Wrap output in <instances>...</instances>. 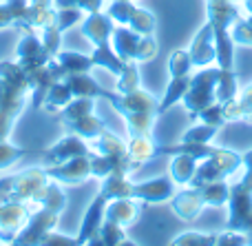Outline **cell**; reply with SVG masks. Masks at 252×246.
<instances>
[{"label":"cell","instance_id":"1","mask_svg":"<svg viewBox=\"0 0 252 246\" xmlns=\"http://www.w3.org/2000/svg\"><path fill=\"white\" fill-rule=\"evenodd\" d=\"M106 100L124 118L128 136H153V124L157 118V98L153 93L137 87L130 93L109 91Z\"/></svg>","mask_w":252,"mask_h":246},{"label":"cell","instance_id":"2","mask_svg":"<svg viewBox=\"0 0 252 246\" xmlns=\"http://www.w3.org/2000/svg\"><path fill=\"white\" fill-rule=\"evenodd\" d=\"M49 182L44 167L25 169L20 173L0 177V204H25L38 198L42 186Z\"/></svg>","mask_w":252,"mask_h":246},{"label":"cell","instance_id":"3","mask_svg":"<svg viewBox=\"0 0 252 246\" xmlns=\"http://www.w3.org/2000/svg\"><path fill=\"white\" fill-rule=\"evenodd\" d=\"M219 67H201L195 75H190V84H188V91L184 96L182 105L188 111L192 120L206 109L213 102H217V84H219Z\"/></svg>","mask_w":252,"mask_h":246},{"label":"cell","instance_id":"4","mask_svg":"<svg viewBox=\"0 0 252 246\" xmlns=\"http://www.w3.org/2000/svg\"><path fill=\"white\" fill-rule=\"evenodd\" d=\"M244 167L241 153L230 149H221L215 146V151L210 155H206L204 160H199L195 169V176L190 180V186H201L206 182H215V180H228L230 176H235L239 169Z\"/></svg>","mask_w":252,"mask_h":246},{"label":"cell","instance_id":"5","mask_svg":"<svg viewBox=\"0 0 252 246\" xmlns=\"http://www.w3.org/2000/svg\"><path fill=\"white\" fill-rule=\"evenodd\" d=\"M106 13L113 18L115 25H124L142 35L155 34V27H157L155 16H153L148 9L137 7L135 0H111Z\"/></svg>","mask_w":252,"mask_h":246},{"label":"cell","instance_id":"6","mask_svg":"<svg viewBox=\"0 0 252 246\" xmlns=\"http://www.w3.org/2000/svg\"><path fill=\"white\" fill-rule=\"evenodd\" d=\"M228 231H239L252 240V191L241 186L239 182L230 184V198H228Z\"/></svg>","mask_w":252,"mask_h":246},{"label":"cell","instance_id":"7","mask_svg":"<svg viewBox=\"0 0 252 246\" xmlns=\"http://www.w3.org/2000/svg\"><path fill=\"white\" fill-rule=\"evenodd\" d=\"M58 220H60V213L51 211V209H44V207H35L33 211H31L29 220H27V224L22 226L20 233L13 238L11 244H16V246L42 244L44 238L58 226Z\"/></svg>","mask_w":252,"mask_h":246},{"label":"cell","instance_id":"8","mask_svg":"<svg viewBox=\"0 0 252 246\" xmlns=\"http://www.w3.org/2000/svg\"><path fill=\"white\" fill-rule=\"evenodd\" d=\"M47 176L51 180L60 182L62 186H80L87 180H91V158L89 155H75L60 164L44 167Z\"/></svg>","mask_w":252,"mask_h":246},{"label":"cell","instance_id":"9","mask_svg":"<svg viewBox=\"0 0 252 246\" xmlns=\"http://www.w3.org/2000/svg\"><path fill=\"white\" fill-rule=\"evenodd\" d=\"M27 73H29V87H31V105L35 109H42V102L47 98L49 87L53 82H58V80H64L66 71L62 69V65L56 58H51L47 65L38 67V69H31Z\"/></svg>","mask_w":252,"mask_h":246},{"label":"cell","instance_id":"10","mask_svg":"<svg viewBox=\"0 0 252 246\" xmlns=\"http://www.w3.org/2000/svg\"><path fill=\"white\" fill-rule=\"evenodd\" d=\"M106 202H109V200L97 193L95 198H93V202L87 207V211H84V215H82V222H80L78 235H75V244L78 246H82V244L97 246V235H100L102 222H104Z\"/></svg>","mask_w":252,"mask_h":246},{"label":"cell","instance_id":"11","mask_svg":"<svg viewBox=\"0 0 252 246\" xmlns=\"http://www.w3.org/2000/svg\"><path fill=\"white\" fill-rule=\"evenodd\" d=\"M35 204H0V244H11L13 238L27 224Z\"/></svg>","mask_w":252,"mask_h":246},{"label":"cell","instance_id":"12","mask_svg":"<svg viewBox=\"0 0 252 246\" xmlns=\"http://www.w3.org/2000/svg\"><path fill=\"white\" fill-rule=\"evenodd\" d=\"M175 182L173 177H151L144 182L133 184V198L146 207V204H166L175 195Z\"/></svg>","mask_w":252,"mask_h":246},{"label":"cell","instance_id":"13","mask_svg":"<svg viewBox=\"0 0 252 246\" xmlns=\"http://www.w3.org/2000/svg\"><path fill=\"white\" fill-rule=\"evenodd\" d=\"M51 60L49 51L44 49L40 35H35L33 31H25V35L20 38V42L16 44V62L25 71L38 69V67L47 65Z\"/></svg>","mask_w":252,"mask_h":246},{"label":"cell","instance_id":"14","mask_svg":"<svg viewBox=\"0 0 252 246\" xmlns=\"http://www.w3.org/2000/svg\"><path fill=\"white\" fill-rule=\"evenodd\" d=\"M91 153V146L84 138L75 136V133H69V136L60 138L56 144H51L47 151L42 153V162L44 167L49 164H60L69 158H75V155H89Z\"/></svg>","mask_w":252,"mask_h":246},{"label":"cell","instance_id":"15","mask_svg":"<svg viewBox=\"0 0 252 246\" xmlns=\"http://www.w3.org/2000/svg\"><path fill=\"white\" fill-rule=\"evenodd\" d=\"M89 146H91L95 153H102V155L113 158L115 162H118L120 167L128 173V176L133 173V169H130V158H128V144H126V140H122L120 136H115L113 131L106 129V131L100 133L95 140L89 142Z\"/></svg>","mask_w":252,"mask_h":246},{"label":"cell","instance_id":"16","mask_svg":"<svg viewBox=\"0 0 252 246\" xmlns=\"http://www.w3.org/2000/svg\"><path fill=\"white\" fill-rule=\"evenodd\" d=\"M188 53H190L192 67L201 69V67H210L215 62V27L206 20V25L192 35L190 47H188Z\"/></svg>","mask_w":252,"mask_h":246},{"label":"cell","instance_id":"17","mask_svg":"<svg viewBox=\"0 0 252 246\" xmlns=\"http://www.w3.org/2000/svg\"><path fill=\"white\" fill-rule=\"evenodd\" d=\"M80 29H82V35L93 44V47H100V44L111 42V35H113L115 22L109 13L104 11H93L87 13L80 22Z\"/></svg>","mask_w":252,"mask_h":246},{"label":"cell","instance_id":"18","mask_svg":"<svg viewBox=\"0 0 252 246\" xmlns=\"http://www.w3.org/2000/svg\"><path fill=\"white\" fill-rule=\"evenodd\" d=\"M29 100L31 91L27 87H20V84H13L9 80L0 78V113L20 118Z\"/></svg>","mask_w":252,"mask_h":246},{"label":"cell","instance_id":"19","mask_svg":"<svg viewBox=\"0 0 252 246\" xmlns=\"http://www.w3.org/2000/svg\"><path fill=\"white\" fill-rule=\"evenodd\" d=\"M144 211V204L135 198H118V200H109L106 202V213H104V220L111 222H118L122 226H133L135 222L142 217Z\"/></svg>","mask_w":252,"mask_h":246},{"label":"cell","instance_id":"20","mask_svg":"<svg viewBox=\"0 0 252 246\" xmlns=\"http://www.w3.org/2000/svg\"><path fill=\"white\" fill-rule=\"evenodd\" d=\"M170 209H173V213L179 217V220L192 222V220H197V215L206 209V204H204V200H201L199 189H197V186H190V189L179 191V193L175 191L173 200H170Z\"/></svg>","mask_w":252,"mask_h":246},{"label":"cell","instance_id":"21","mask_svg":"<svg viewBox=\"0 0 252 246\" xmlns=\"http://www.w3.org/2000/svg\"><path fill=\"white\" fill-rule=\"evenodd\" d=\"M139 44H142V34L128 29V27H124V25H120L113 29L111 47L115 49V53H118L124 62H137Z\"/></svg>","mask_w":252,"mask_h":246},{"label":"cell","instance_id":"22","mask_svg":"<svg viewBox=\"0 0 252 246\" xmlns=\"http://www.w3.org/2000/svg\"><path fill=\"white\" fill-rule=\"evenodd\" d=\"M56 4L53 0H29L25 13V27L22 31H40L42 27L56 20Z\"/></svg>","mask_w":252,"mask_h":246},{"label":"cell","instance_id":"23","mask_svg":"<svg viewBox=\"0 0 252 246\" xmlns=\"http://www.w3.org/2000/svg\"><path fill=\"white\" fill-rule=\"evenodd\" d=\"M206 18L215 29L217 27L230 29L241 18V13L237 2H232V0H206Z\"/></svg>","mask_w":252,"mask_h":246},{"label":"cell","instance_id":"24","mask_svg":"<svg viewBox=\"0 0 252 246\" xmlns=\"http://www.w3.org/2000/svg\"><path fill=\"white\" fill-rule=\"evenodd\" d=\"M223 111H226L228 122H248V124H252V84L239 89L237 98L223 102Z\"/></svg>","mask_w":252,"mask_h":246},{"label":"cell","instance_id":"25","mask_svg":"<svg viewBox=\"0 0 252 246\" xmlns=\"http://www.w3.org/2000/svg\"><path fill=\"white\" fill-rule=\"evenodd\" d=\"M126 144H128V158L133 171H137L148 160L159 158L157 155V142L153 140V136H128Z\"/></svg>","mask_w":252,"mask_h":246},{"label":"cell","instance_id":"26","mask_svg":"<svg viewBox=\"0 0 252 246\" xmlns=\"http://www.w3.org/2000/svg\"><path fill=\"white\" fill-rule=\"evenodd\" d=\"M64 82L69 84L73 98H95V100L104 98L106 100V96H109V91L89 73H69L64 75Z\"/></svg>","mask_w":252,"mask_h":246},{"label":"cell","instance_id":"27","mask_svg":"<svg viewBox=\"0 0 252 246\" xmlns=\"http://www.w3.org/2000/svg\"><path fill=\"white\" fill-rule=\"evenodd\" d=\"M188 84H190V75H170L164 96L157 102V115H166L175 105H179L188 91Z\"/></svg>","mask_w":252,"mask_h":246},{"label":"cell","instance_id":"28","mask_svg":"<svg viewBox=\"0 0 252 246\" xmlns=\"http://www.w3.org/2000/svg\"><path fill=\"white\" fill-rule=\"evenodd\" d=\"M133 180H128V173L113 171L106 177H102V184L97 193L104 195L106 200H118V198H133Z\"/></svg>","mask_w":252,"mask_h":246},{"label":"cell","instance_id":"29","mask_svg":"<svg viewBox=\"0 0 252 246\" xmlns=\"http://www.w3.org/2000/svg\"><path fill=\"white\" fill-rule=\"evenodd\" d=\"M64 127L69 129V133H75V136L84 138L87 142L95 140L100 133H104L106 129H109L106 122L95 113V111H93V113H87V115H80V118H75V120H69Z\"/></svg>","mask_w":252,"mask_h":246},{"label":"cell","instance_id":"30","mask_svg":"<svg viewBox=\"0 0 252 246\" xmlns=\"http://www.w3.org/2000/svg\"><path fill=\"white\" fill-rule=\"evenodd\" d=\"M197 162L199 160L195 158L192 153H175L170 155V164H168V173L173 177L175 184L184 186V184H190L192 176H195V169H197Z\"/></svg>","mask_w":252,"mask_h":246},{"label":"cell","instance_id":"31","mask_svg":"<svg viewBox=\"0 0 252 246\" xmlns=\"http://www.w3.org/2000/svg\"><path fill=\"white\" fill-rule=\"evenodd\" d=\"M35 207H44V209H51V211L56 213H62L66 207V193L64 189H62L60 182L51 180L49 177V182L42 186V191L38 193V198L33 200Z\"/></svg>","mask_w":252,"mask_h":246},{"label":"cell","instance_id":"32","mask_svg":"<svg viewBox=\"0 0 252 246\" xmlns=\"http://www.w3.org/2000/svg\"><path fill=\"white\" fill-rule=\"evenodd\" d=\"M91 62H93V67H100V69L109 71V73H113L115 78L122 73V69H124V65H126L122 58L115 53V49L111 47V42L100 44V47H93Z\"/></svg>","mask_w":252,"mask_h":246},{"label":"cell","instance_id":"33","mask_svg":"<svg viewBox=\"0 0 252 246\" xmlns=\"http://www.w3.org/2000/svg\"><path fill=\"white\" fill-rule=\"evenodd\" d=\"M201 193V200H204L206 207H215L221 209L228 204V198H230V184L228 180H215V182H206V184L197 186Z\"/></svg>","mask_w":252,"mask_h":246},{"label":"cell","instance_id":"34","mask_svg":"<svg viewBox=\"0 0 252 246\" xmlns=\"http://www.w3.org/2000/svg\"><path fill=\"white\" fill-rule=\"evenodd\" d=\"M71 98H73V93H71L69 84H66L64 80H58V82H53L51 87H49L47 98H44V102H42V109L47 111V113H58L62 106L69 105Z\"/></svg>","mask_w":252,"mask_h":246},{"label":"cell","instance_id":"35","mask_svg":"<svg viewBox=\"0 0 252 246\" xmlns=\"http://www.w3.org/2000/svg\"><path fill=\"white\" fill-rule=\"evenodd\" d=\"M56 60L62 65V69L69 73H89L93 69V62H91V56H84L80 51H58L56 53Z\"/></svg>","mask_w":252,"mask_h":246},{"label":"cell","instance_id":"36","mask_svg":"<svg viewBox=\"0 0 252 246\" xmlns=\"http://www.w3.org/2000/svg\"><path fill=\"white\" fill-rule=\"evenodd\" d=\"M122 244H128L126 226L118 224V222H111V220L102 222L100 235H97V246H122Z\"/></svg>","mask_w":252,"mask_h":246},{"label":"cell","instance_id":"37","mask_svg":"<svg viewBox=\"0 0 252 246\" xmlns=\"http://www.w3.org/2000/svg\"><path fill=\"white\" fill-rule=\"evenodd\" d=\"M219 133V127H213V124H204L197 120L190 129L182 136V142L186 144H208L215 136Z\"/></svg>","mask_w":252,"mask_h":246},{"label":"cell","instance_id":"38","mask_svg":"<svg viewBox=\"0 0 252 246\" xmlns=\"http://www.w3.org/2000/svg\"><path fill=\"white\" fill-rule=\"evenodd\" d=\"M139 84V65L137 62H126L122 73L118 75V84H115V91L118 93H130L135 91Z\"/></svg>","mask_w":252,"mask_h":246},{"label":"cell","instance_id":"39","mask_svg":"<svg viewBox=\"0 0 252 246\" xmlns=\"http://www.w3.org/2000/svg\"><path fill=\"white\" fill-rule=\"evenodd\" d=\"M170 244H175V246H217V233L186 231V233L177 235Z\"/></svg>","mask_w":252,"mask_h":246},{"label":"cell","instance_id":"40","mask_svg":"<svg viewBox=\"0 0 252 246\" xmlns=\"http://www.w3.org/2000/svg\"><path fill=\"white\" fill-rule=\"evenodd\" d=\"M192 60L188 49H175L168 58V73L170 75H190Z\"/></svg>","mask_w":252,"mask_h":246},{"label":"cell","instance_id":"41","mask_svg":"<svg viewBox=\"0 0 252 246\" xmlns=\"http://www.w3.org/2000/svg\"><path fill=\"white\" fill-rule=\"evenodd\" d=\"M82 18H84V11L82 9H78V7H62V9H58L56 11V27L64 34V31H69V29H73L75 25H80L82 22Z\"/></svg>","mask_w":252,"mask_h":246},{"label":"cell","instance_id":"42","mask_svg":"<svg viewBox=\"0 0 252 246\" xmlns=\"http://www.w3.org/2000/svg\"><path fill=\"white\" fill-rule=\"evenodd\" d=\"M27 153H29V151L22 149V146L11 144L9 140H0V171H4V169L13 167L16 162H20Z\"/></svg>","mask_w":252,"mask_h":246},{"label":"cell","instance_id":"43","mask_svg":"<svg viewBox=\"0 0 252 246\" xmlns=\"http://www.w3.org/2000/svg\"><path fill=\"white\" fill-rule=\"evenodd\" d=\"M40 40H42L44 49L49 51L51 58H56V53L62 49V31L56 27V22H51V25L40 29Z\"/></svg>","mask_w":252,"mask_h":246},{"label":"cell","instance_id":"44","mask_svg":"<svg viewBox=\"0 0 252 246\" xmlns=\"http://www.w3.org/2000/svg\"><path fill=\"white\" fill-rule=\"evenodd\" d=\"M230 35L241 47H252V13H248V18H239L230 27Z\"/></svg>","mask_w":252,"mask_h":246},{"label":"cell","instance_id":"45","mask_svg":"<svg viewBox=\"0 0 252 246\" xmlns=\"http://www.w3.org/2000/svg\"><path fill=\"white\" fill-rule=\"evenodd\" d=\"M195 120H199V122H204V124H213V127H219L221 129L223 124L228 122L226 120V111H223V102H213L210 106H206L204 111H201L199 115H197Z\"/></svg>","mask_w":252,"mask_h":246},{"label":"cell","instance_id":"46","mask_svg":"<svg viewBox=\"0 0 252 246\" xmlns=\"http://www.w3.org/2000/svg\"><path fill=\"white\" fill-rule=\"evenodd\" d=\"M53 4H56V9L78 7V9H82L84 13H93V11H102L104 0H53Z\"/></svg>","mask_w":252,"mask_h":246},{"label":"cell","instance_id":"47","mask_svg":"<svg viewBox=\"0 0 252 246\" xmlns=\"http://www.w3.org/2000/svg\"><path fill=\"white\" fill-rule=\"evenodd\" d=\"M217 246H250V238L239 231H226L217 233Z\"/></svg>","mask_w":252,"mask_h":246},{"label":"cell","instance_id":"48","mask_svg":"<svg viewBox=\"0 0 252 246\" xmlns=\"http://www.w3.org/2000/svg\"><path fill=\"white\" fill-rule=\"evenodd\" d=\"M157 56V40L153 35H142V44H139V53H137V65L142 62H151Z\"/></svg>","mask_w":252,"mask_h":246},{"label":"cell","instance_id":"49","mask_svg":"<svg viewBox=\"0 0 252 246\" xmlns=\"http://www.w3.org/2000/svg\"><path fill=\"white\" fill-rule=\"evenodd\" d=\"M42 244H49V246H53V244H62V246H78L75 244V238H66V235H62V233H56V229L51 231V233L44 238V242Z\"/></svg>","mask_w":252,"mask_h":246},{"label":"cell","instance_id":"50","mask_svg":"<svg viewBox=\"0 0 252 246\" xmlns=\"http://www.w3.org/2000/svg\"><path fill=\"white\" fill-rule=\"evenodd\" d=\"M13 13H11V7L7 4V0H0V29H9L13 27Z\"/></svg>","mask_w":252,"mask_h":246},{"label":"cell","instance_id":"51","mask_svg":"<svg viewBox=\"0 0 252 246\" xmlns=\"http://www.w3.org/2000/svg\"><path fill=\"white\" fill-rule=\"evenodd\" d=\"M13 122H16V118L0 113V140H9V136L13 131Z\"/></svg>","mask_w":252,"mask_h":246},{"label":"cell","instance_id":"52","mask_svg":"<svg viewBox=\"0 0 252 246\" xmlns=\"http://www.w3.org/2000/svg\"><path fill=\"white\" fill-rule=\"evenodd\" d=\"M241 160H244V169H250L252 171V149L246 151V153H241Z\"/></svg>","mask_w":252,"mask_h":246},{"label":"cell","instance_id":"53","mask_svg":"<svg viewBox=\"0 0 252 246\" xmlns=\"http://www.w3.org/2000/svg\"><path fill=\"white\" fill-rule=\"evenodd\" d=\"M241 4H244V9L248 13H252V0H241Z\"/></svg>","mask_w":252,"mask_h":246},{"label":"cell","instance_id":"54","mask_svg":"<svg viewBox=\"0 0 252 246\" xmlns=\"http://www.w3.org/2000/svg\"><path fill=\"white\" fill-rule=\"evenodd\" d=\"M232 2H241V0H232Z\"/></svg>","mask_w":252,"mask_h":246}]
</instances>
